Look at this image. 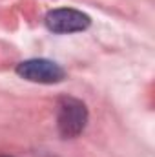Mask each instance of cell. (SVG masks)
I'll use <instances>...</instances> for the list:
<instances>
[{
	"label": "cell",
	"instance_id": "1",
	"mask_svg": "<svg viewBox=\"0 0 155 157\" xmlns=\"http://www.w3.org/2000/svg\"><path fill=\"white\" fill-rule=\"evenodd\" d=\"M57 126L64 139H73L82 133L88 122V108L75 97H60L57 106Z\"/></svg>",
	"mask_w": 155,
	"mask_h": 157
},
{
	"label": "cell",
	"instance_id": "2",
	"mask_svg": "<svg viewBox=\"0 0 155 157\" xmlns=\"http://www.w3.org/2000/svg\"><path fill=\"white\" fill-rule=\"evenodd\" d=\"M18 77L26 78L29 82H40V84H57L64 80L66 71L53 60L47 59H29L17 66Z\"/></svg>",
	"mask_w": 155,
	"mask_h": 157
},
{
	"label": "cell",
	"instance_id": "3",
	"mask_svg": "<svg viewBox=\"0 0 155 157\" xmlns=\"http://www.w3.org/2000/svg\"><path fill=\"white\" fill-rule=\"evenodd\" d=\"M46 28L53 33H77L89 28L91 18L73 7H59L46 15Z\"/></svg>",
	"mask_w": 155,
	"mask_h": 157
},
{
	"label": "cell",
	"instance_id": "4",
	"mask_svg": "<svg viewBox=\"0 0 155 157\" xmlns=\"http://www.w3.org/2000/svg\"><path fill=\"white\" fill-rule=\"evenodd\" d=\"M2 157H7V155H2Z\"/></svg>",
	"mask_w": 155,
	"mask_h": 157
}]
</instances>
